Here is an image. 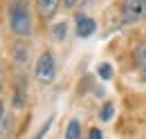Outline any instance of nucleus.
Instances as JSON below:
<instances>
[{
  "label": "nucleus",
  "mask_w": 146,
  "mask_h": 139,
  "mask_svg": "<svg viewBox=\"0 0 146 139\" xmlns=\"http://www.w3.org/2000/svg\"><path fill=\"white\" fill-rule=\"evenodd\" d=\"M56 76V65H54V56L50 52H43L36 61V79L40 83H52Z\"/></svg>",
  "instance_id": "2"
},
{
  "label": "nucleus",
  "mask_w": 146,
  "mask_h": 139,
  "mask_svg": "<svg viewBox=\"0 0 146 139\" xmlns=\"http://www.w3.org/2000/svg\"><path fill=\"white\" fill-rule=\"evenodd\" d=\"M52 36H54L56 43H63L65 36H68V23H56V25H52Z\"/></svg>",
  "instance_id": "7"
},
{
  "label": "nucleus",
  "mask_w": 146,
  "mask_h": 139,
  "mask_svg": "<svg viewBox=\"0 0 146 139\" xmlns=\"http://www.w3.org/2000/svg\"><path fill=\"white\" fill-rule=\"evenodd\" d=\"M58 5H61V0H36L38 14L43 18H52L58 11Z\"/></svg>",
  "instance_id": "5"
},
{
  "label": "nucleus",
  "mask_w": 146,
  "mask_h": 139,
  "mask_svg": "<svg viewBox=\"0 0 146 139\" xmlns=\"http://www.w3.org/2000/svg\"><path fill=\"white\" fill-rule=\"evenodd\" d=\"M5 117H7V115H5V103H2V101H0V121H2V119H5Z\"/></svg>",
  "instance_id": "17"
},
{
  "label": "nucleus",
  "mask_w": 146,
  "mask_h": 139,
  "mask_svg": "<svg viewBox=\"0 0 146 139\" xmlns=\"http://www.w3.org/2000/svg\"><path fill=\"white\" fill-rule=\"evenodd\" d=\"M97 74H99V79L110 81L112 79V68H110L108 63H101V65H97Z\"/></svg>",
  "instance_id": "9"
},
{
  "label": "nucleus",
  "mask_w": 146,
  "mask_h": 139,
  "mask_svg": "<svg viewBox=\"0 0 146 139\" xmlns=\"http://www.w3.org/2000/svg\"><path fill=\"white\" fill-rule=\"evenodd\" d=\"M135 63H137V65H146V40L137 47V52H135Z\"/></svg>",
  "instance_id": "12"
},
{
  "label": "nucleus",
  "mask_w": 146,
  "mask_h": 139,
  "mask_svg": "<svg viewBox=\"0 0 146 139\" xmlns=\"http://www.w3.org/2000/svg\"><path fill=\"white\" fill-rule=\"evenodd\" d=\"M88 139H104V132L99 128H92L90 132H88Z\"/></svg>",
  "instance_id": "15"
},
{
  "label": "nucleus",
  "mask_w": 146,
  "mask_h": 139,
  "mask_svg": "<svg viewBox=\"0 0 146 139\" xmlns=\"http://www.w3.org/2000/svg\"><path fill=\"white\" fill-rule=\"evenodd\" d=\"M9 27L16 36L32 34V11L27 0H11L9 5Z\"/></svg>",
  "instance_id": "1"
},
{
  "label": "nucleus",
  "mask_w": 146,
  "mask_h": 139,
  "mask_svg": "<svg viewBox=\"0 0 146 139\" xmlns=\"http://www.w3.org/2000/svg\"><path fill=\"white\" fill-rule=\"evenodd\" d=\"M14 61H16L18 68L27 65V61H29V47H27L25 43H18V45L14 47Z\"/></svg>",
  "instance_id": "6"
},
{
  "label": "nucleus",
  "mask_w": 146,
  "mask_h": 139,
  "mask_svg": "<svg viewBox=\"0 0 146 139\" xmlns=\"http://www.w3.org/2000/svg\"><path fill=\"white\" fill-rule=\"evenodd\" d=\"M52 123H54V117H50L47 121L43 123V126H40V128H38V130H36V135H34V137H32V139H43V137H45V135H47V130L52 128Z\"/></svg>",
  "instance_id": "11"
},
{
  "label": "nucleus",
  "mask_w": 146,
  "mask_h": 139,
  "mask_svg": "<svg viewBox=\"0 0 146 139\" xmlns=\"http://www.w3.org/2000/svg\"><path fill=\"white\" fill-rule=\"evenodd\" d=\"M14 105H16V108H23V105H25V87H23V83H20V85L16 87V97H14Z\"/></svg>",
  "instance_id": "14"
},
{
  "label": "nucleus",
  "mask_w": 146,
  "mask_h": 139,
  "mask_svg": "<svg viewBox=\"0 0 146 139\" xmlns=\"http://www.w3.org/2000/svg\"><path fill=\"white\" fill-rule=\"evenodd\" d=\"M139 5H142V9H144V14H146V0H139Z\"/></svg>",
  "instance_id": "18"
},
{
  "label": "nucleus",
  "mask_w": 146,
  "mask_h": 139,
  "mask_svg": "<svg viewBox=\"0 0 146 139\" xmlns=\"http://www.w3.org/2000/svg\"><path fill=\"white\" fill-rule=\"evenodd\" d=\"M9 132H11V119L5 117L0 121V139H9Z\"/></svg>",
  "instance_id": "10"
},
{
  "label": "nucleus",
  "mask_w": 146,
  "mask_h": 139,
  "mask_svg": "<svg viewBox=\"0 0 146 139\" xmlns=\"http://www.w3.org/2000/svg\"><path fill=\"white\" fill-rule=\"evenodd\" d=\"M112 112H115V105H112V103H104L101 112H99L101 121H110V119H112Z\"/></svg>",
  "instance_id": "13"
},
{
  "label": "nucleus",
  "mask_w": 146,
  "mask_h": 139,
  "mask_svg": "<svg viewBox=\"0 0 146 139\" xmlns=\"http://www.w3.org/2000/svg\"><path fill=\"white\" fill-rule=\"evenodd\" d=\"M121 16H124V23H135V20H142L146 16L139 0H124L121 5Z\"/></svg>",
  "instance_id": "3"
},
{
  "label": "nucleus",
  "mask_w": 146,
  "mask_h": 139,
  "mask_svg": "<svg viewBox=\"0 0 146 139\" xmlns=\"http://www.w3.org/2000/svg\"><path fill=\"white\" fill-rule=\"evenodd\" d=\"M65 139H81V123L72 119V121L68 123V128H65Z\"/></svg>",
  "instance_id": "8"
},
{
  "label": "nucleus",
  "mask_w": 146,
  "mask_h": 139,
  "mask_svg": "<svg viewBox=\"0 0 146 139\" xmlns=\"http://www.w3.org/2000/svg\"><path fill=\"white\" fill-rule=\"evenodd\" d=\"M76 2H79V0H63V7H65V9H72Z\"/></svg>",
  "instance_id": "16"
},
{
  "label": "nucleus",
  "mask_w": 146,
  "mask_h": 139,
  "mask_svg": "<svg viewBox=\"0 0 146 139\" xmlns=\"http://www.w3.org/2000/svg\"><path fill=\"white\" fill-rule=\"evenodd\" d=\"M94 29H97V23L92 20V18L83 16V14H76V36L79 38H88V36L94 34Z\"/></svg>",
  "instance_id": "4"
}]
</instances>
